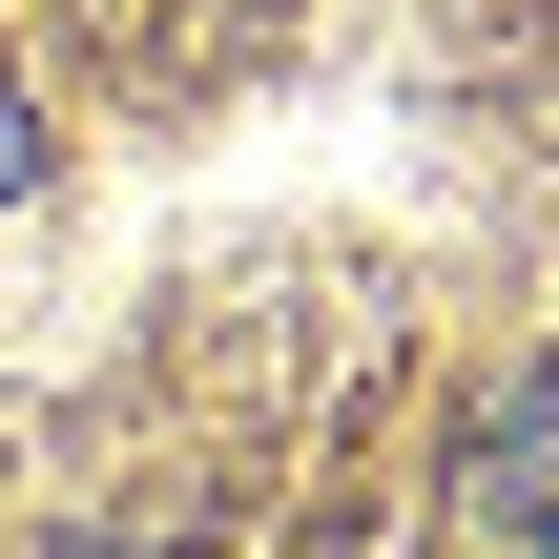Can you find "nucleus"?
<instances>
[{
	"label": "nucleus",
	"instance_id": "2",
	"mask_svg": "<svg viewBox=\"0 0 559 559\" xmlns=\"http://www.w3.org/2000/svg\"><path fill=\"white\" fill-rule=\"evenodd\" d=\"M21 166H41V124H21V83H0V187H21Z\"/></svg>",
	"mask_w": 559,
	"mask_h": 559
},
{
	"label": "nucleus",
	"instance_id": "1",
	"mask_svg": "<svg viewBox=\"0 0 559 559\" xmlns=\"http://www.w3.org/2000/svg\"><path fill=\"white\" fill-rule=\"evenodd\" d=\"M498 519H519V539H559V394L498 436Z\"/></svg>",
	"mask_w": 559,
	"mask_h": 559
}]
</instances>
